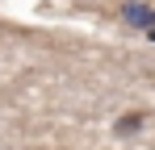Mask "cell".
Wrapping results in <instances>:
<instances>
[{
  "mask_svg": "<svg viewBox=\"0 0 155 150\" xmlns=\"http://www.w3.org/2000/svg\"><path fill=\"white\" fill-rule=\"evenodd\" d=\"M38 150H51V146H38Z\"/></svg>",
  "mask_w": 155,
  "mask_h": 150,
  "instance_id": "obj_3",
  "label": "cell"
},
{
  "mask_svg": "<svg viewBox=\"0 0 155 150\" xmlns=\"http://www.w3.org/2000/svg\"><path fill=\"white\" fill-rule=\"evenodd\" d=\"M143 125H147V113H143V108H130L126 117H122V121L113 125V133H122V138H126V133H138Z\"/></svg>",
  "mask_w": 155,
  "mask_h": 150,
  "instance_id": "obj_2",
  "label": "cell"
},
{
  "mask_svg": "<svg viewBox=\"0 0 155 150\" xmlns=\"http://www.w3.org/2000/svg\"><path fill=\"white\" fill-rule=\"evenodd\" d=\"M122 21L134 25V29H147V21H151V4H143V0H126V4H122Z\"/></svg>",
  "mask_w": 155,
  "mask_h": 150,
  "instance_id": "obj_1",
  "label": "cell"
}]
</instances>
